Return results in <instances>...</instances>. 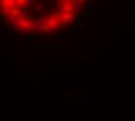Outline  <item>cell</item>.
Wrapping results in <instances>:
<instances>
[{"mask_svg":"<svg viewBox=\"0 0 135 121\" xmlns=\"http://www.w3.org/2000/svg\"><path fill=\"white\" fill-rule=\"evenodd\" d=\"M35 11H36L37 13H41V12H42V8H41V7H40V6L37 5V6H36V9H35Z\"/></svg>","mask_w":135,"mask_h":121,"instance_id":"44dd1931","label":"cell"},{"mask_svg":"<svg viewBox=\"0 0 135 121\" xmlns=\"http://www.w3.org/2000/svg\"><path fill=\"white\" fill-rule=\"evenodd\" d=\"M1 1H2V0H0V2H1Z\"/></svg>","mask_w":135,"mask_h":121,"instance_id":"f1b7e54d","label":"cell"},{"mask_svg":"<svg viewBox=\"0 0 135 121\" xmlns=\"http://www.w3.org/2000/svg\"><path fill=\"white\" fill-rule=\"evenodd\" d=\"M126 4H127V6H126V8L128 9V8H129V0H127V2H126Z\"/></svg>","mask_w":135,"mask_h":121,"instance_id":"484cf974","label":"cell"},{"mask_svg":"<svg viewBox=\"0 0 135 121\" xmlns=\"http://www.w3.org/2000/svg\"><path fill=\"white\" fill-rule=\"evenodd\" d=\"M0 12H1V14L2 15H8V14H11V8L9 7H6V6H4V7H1L0 8Z\"/></svg>","mask_w":135,"mask_h":121,"instance_id":"8992f818","label":"cell"},{"mask_svg":"<svg viewBox=\"0 0 135 121\" xmlns=\"http://www.w3.org/2000/svg\"><path fill=\"white\" fill-rule=\"evenodd\" d=\"M45 22H47V19H44V18H40V19H37V20L34 22V25H36V26H41V25H45Z\"/></svg>","mask_w":135,"mask_h":121,"instance_id":"52a82bcc","label":"cell"},{"mask_svg":"<svg viewBox=\"0 0 135 121\" xmlns=\"http://www.w3.org/2000/svg\"><path fill=\"white\" fill-rule=\"evenodd\" d=\"M8 30H9V31H12V33H14V27H13V26L8 27Z\"/></svg>","mask_w":135,"mask_h":121,"instance_id":"d4e9b609","label":"cell"},{"mask_svg":"<svg viewBox=\"0 0 135 121\" xmlns=\"http://www.w3.org/2000/svg\"><path fill=\"white\" fill-rule=\"evenodd\" d=\"M68 21H69V23H75V15H73V13H71V12L68 13Z\"/></svg>","mask_w":135,"mask_h":121,"instance_id":"ba28073f","label":"cell"},{"mask_svg":"<svg viewBox=\"0 0 135 121\" xmlns=\"http://www.w3.org/2000/svg\"><path fill=\"white\" fill-rule=\"evenodd\" d=\"M61 69H62V70L68 71V70H70V66H69V65H62V66H61Z\"/></svg>","mask_w":135,"mask_h":121,"instance_id":"ac0fdd59","label":"cell"},{"mask_svg":"<svg viewBox=\"0 0 135 121\" xmlns=\"http://www.w3.org/2000/svg\"><path fill=\"white\" fill-rule=\"evenodd\" d=\"M45 25H47L49 28H51V27H57V26H58V20H57L56 18H49V19H47Z\"/></svg>","mask_w":135,"mask_h":121,"instance_id":"6da1fadb","label":"cell"},{"mask_svg":"<svg viewBox=\"0 0 135 121\" xmlns=\"http://www.w3.org/2000/svg\"><path fill=\"white\" fill-rule=\"evenodd\" d=\"M6 21H7L11 26H13V27H14V23H15V16H13V15L8 14V15H6Z\"/></svg>","mask_w":135,"mask_h":121,"instance_id":"3957f363","label":"cell"},{"mask_svg":"<svg viewBox=\"0 0 135 121\" xmlns=\"http://www.w3.org/2000/svg\"><path fill=\"white\" fill-rule=\"evenodd\" d=\"M30 29H32L30 27H22V26H18V27H16V30H18V31H29Z\"/></svg>","mask_w":135,"mask_h":121,"instance_id":"30bf717a","label":"cell"},{"mask_svg":"<svg viewBox=\"0 0 135 121\" xmlns=\"http://www.w3.org/2000/svg\"><path fill=\"white\" fill-rule=\"evenodd\" d=\"M72 73H73V75H77V65H76V64L72 66Z\"/></svg>","mask_w":135,"mask_h":121,"instance_id":"2e32d148","label":"cell"},{"mask_svg":"<svg viewBox=\"0 0 135 121\" xmlns=\"http://www.w3.org/2000/svg\"><path fill=\"white\" fill-rule=\"evenodd\" d=\"M22 13H23V15H29V14H32L33 12H32L30 9H27V8H25V9H22Z\"/></svg>","mask_w":135,"mask_h":121,"instance_id":"8fae6325","label":"cell"},{"mask_svg":"<svg viewBox=\"0 0 135 121\" xmlns=\"http://www.w3.org/2000/svg\"><path fill=\"white\" fill-rule=\"evenodd\" d=\"M61 23H62V26H64V27H68V25H69V21L65 20V21H61Z\"/></svg>","mask_w":135,"mask_h":121,"instance_id":"d6986e66","label":"cell"},{"mask_svg":"<svg viewBox=\"0 0 135 121\" xmlns=\"http://www.w3.org/2000/svg\"><path fill=\"white\" fill-rule=\"evenodd\" d=\"M44 1H45V4H47L49 7L54 6V0H44Z\"/></svg>","mask_w":135,"mask_h":121,"instance_id":"9a60e30c","label":"cell"},{"mask_svg":"<svg viewBox=\"0 0 135 121\" xmlns=\"http://www.w3.org/2000/svg\"><path fill=\"white\" fill-rule=\"evenodd\" d=\"M13 1H14L15 4H18L19 6H21V5L23 4V1H25V0H13Z\"/></svg>","mask_w":135,"mask_h":121,"instance_id":"e0dca14e","label":"cell"},{"mask_svg":"<svg viewBox=\"0 0 135 121\" xmlns=\"http://www.w3.org/2000/svg\"><path fill=\"white\" fill-rule=\"evenodd\" d=\"M33 44H34V47H36V45H40V43H38V41L35 38V40H33Z\"/></svg>","mask_w":135,"mask_h":121,"instance_id":"ffe728a7","label":"cell"},{"mask_svg":"<svg viewBox=\"0 0 135 121\" xmlns=\"http://www.w3.org/2000/svg\"><path fill=\"white\" fill-rule=\"evenodd\" d=\"M14 63H15V62H14V58L12 57V58H11V64H14Z\"/></svg>","mask_w":135,"mask_h":121,"instance_id":"83f0119b","label":"cell"},{"mask_svg":"<svg viewBox=\"0 0 135 121\" xmlns=\"http://www.w3.org/2000/svg\"><path fill=\"white\" fill-rule=\"evenodd\" d=\"M76 26H77L78 28H80V29H82V28H84V22L80 20V21H78V23H76Z\"/></svg>","mask_w":135,"mask_h":121,"instance_id":"7c38bea8","label":"cell"},{"mask_svg":"<svg viewBox=\"0 0 135 121\" xmlns=\"http://www.w3.org/2000/svg\"><path fill=\"white\" fill-rule=\"evenodd\" d=\"M62 4H71V0H61Z\"/></svg>","mask_w":135,"mask_h":121,"instance_id":"603a6c76","label":"cell"},{"mask_svg":"<svg viewBox=\"0 0 135 121\" xmlns=\"http://www.w3.org/2000/svg\"><path fill=\"white\" fill-rule=\"evenodd\" d=\"M52 13H54V14H52V18H56V19H57V18L60 16V14H61V12H58L57 9H56L55 12H52Z\"/></svg>","mask_w":135,"mask_h":121,"instance_id":"5bb4252c","label":"cell"},{"mask_svg":"<svg viewBox=\"0 0 135 121\" xmlns=\"http://www.w3.org/2000/svg\"><path fill=\"white\" fill-rule=\"evenodd\" d=\"M13 4H14V1H13V0H2V1H1L2 7H4V6H6V7H9L11 9L13 8Z\"/></svg>","mask_w":135,"mask_h":121,"instance_id":"277c9868","label":"cell"},{"mask_svg":"<svg viewBox=\"0 0 135 121\" xmlns=\"http://www.w3.org/2000/svg\"><path fill=\"white\" fill-rule=\"evenodd\" d=\"M38 29L41 30V31H44V33L50 31V28H49L47 25H41V26H38Z\"/></svg>","mask_w":135,"mask_h":121,"instance_id":"9c48e42d","label":"cell"},{"mask_svg":"<svg viewBox=\"0 0 135 121\" xmlns=\"http://www.w3.org/2000/svg\"><path fill=\"white\" fill-rule=\"evenodd\" d=\"M71 94H68V93H62V97H65V98H69Z\"/></svg>","mask_w":135,"mask_h":121,"instance_id":"cb8c5ba5","label":"cell"},{"mask_svg":"<svg viewBox=\"0 0 135 121\" xmlns=\"http://www.w3.org/2000/svg\"><path fill=\"white\" fill-rule=\"evenodd\" d=\"M71 9H72V6H71V4H63V7L61 8V12H65V13H69V12H71Z\"/></svg>","mask_w":135,"mask_h":121,"instance_id":"5b68a950","label":"cell"},{"mask_svg":"<svg viewBox=\"0 0 135 121\" xmlns=\"http://www.w3.org/2000/svg\"><path fill=\"white\" fill-rule=\"evenodd\" d=\"M71 6H72V8H73L75 11H77V12H79L80 8H82V6H80V1H79V0H73V1L71 2Z\"/></svg>","mask_w":135,"mask_h":121,"instance_id":"7a4b0ae2","label":"cell"},{"mask_svg":"<svg viewBox=\"0 0 135 121\" xmlns=\"http://www.w3.org/2000/svg\"><path fill=\"white\" fill-rule=\"evenodd\" d=\"M99 49H100V50H106L107 48H106V47H99Z\"/></svg>","mask_w":135,"mask_h":121,"instance_id":"4316f807","label":"cell"},{"mask_svg":"<svg viewBox=\"0 0 135 121\" xmlns=\"http://www.w3.org/2000/svg\"><path fill=\"white\" fill-rule=\"evenodd\" d=\"M61 38H62V41H69V40H70V35H69V34H65V35H63Z\"/></svg>","mask_w":135,"mask_h":121,"instance_id":"4fadbf2b","label":"cell"},{"mask_svg":"<svg viewBox=\"0 0 135 121\" xmlns=\"http://www.w3.org/2000/svg\"><path fill=\"white\" fill-rule=\"evenodd\" d=\"M35 1H36V0H27L28 5H34V4H35Z\"/></svg>","mask_w":135,"mask_h":121,"instance_id":"7402d4cb","label":"cell"}]
</instances>
